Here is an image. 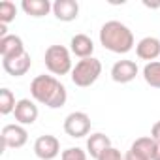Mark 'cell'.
Returning a JSON list of instances; mask_svg holds the SVG:
<instances>
[{"label":"cell","mask_w":160,"mask_h":160,"mask_svg":"<svg viewBox=\"0 0 160 160\" xmlns=\"http://www.w3.org/2000/svg\"><path fill=\"white\" fill-rule=\"evenodd\" d=\"M151 138H152L154 141H160V121H156V122L152 124V128H151Z\"/></svg>","instance_id":"obj_23"},{"label":"cell","mask_w":160,"mask_h":160,"mask_svg":"<svg viewBox=\"0 0 160 160\" xmlns=\"http://www.w3.org/2000/svg\"><path fill=\"white\" fill-rule=\"evenodd\" d=\"M30 96L34 102L49 108V109H58L66 104L68 92L66 87L58 81L55 75H36L30 83Z\"/></svg>","instance_id":"obj_1"},{"label":"cell","mask_w":160,"mask_h":160,"mask_svg":"<svg viewBox=\"0 0 160 160\" xmlns=\"http://www.w3.org/2000/svg\"><path fill=\"white\" fill-rule=\"evenodd\" d=\"M154 149H156V141H154L151 136L138 138V139L130 145V151H134L136 154H139V156L145 158V160H152V156H154Z\"/></svg>","instance_id":"obj_17"},{"label":"cell","mask_w":160,"mask_h":160,"mask_svg":"<svg viewBox=\"0 0 160 160\" xmlns=\"http://www.w3.org/2000/svg\"><path fill=\"white\" fill-rule=\"evenodd\" d=\"M34 154L40 160H55L58 154H62L60 152V141H58V138H55L51 134L40 136L34 141Z\"/></svg>","instance_id":"obj_7"},{"label":"cell","mask_w":160,"mask_h":160,"mask_svg":"<svg viewBox=\"0 0 160 160\" xmlns=\"http://www.w3.org/2000/svg\"><path fill=\"white\" fill-rule=\"evenodd\" d=\"M30 66H32V58H30L28 53H23L21 57H13V58L2 60L4 72H6L8 75H12V77H21V75H25V73L30 70Z\"/></svg>","instance_id":"obj_11"},{"label":"cell","mask_w":160,"mask_h":160,"mask_svg":"<svg viewBox=\"0 0 160 160\" xmlns=\"http://www.w3.org/2000/svg\"><path fill=\"white\" fill-rule=\"evenodd\" d=\"M102 75V62L94 57L91 58H83V60H77L73 70H72V81L75 87H81L87 89L91 85L96 83V79Z\"/></svg>","instance_id":"obj_3"},{"label":"cell","mask_w":160,"mask_h":160,"mask_svg":"<svg viewBox=\"0 0 160 160\" xmlns=\"http://www.w3.org/2000/svg\"><path fill=\"white\" fill-rule=\"evenodd\" d=\"M21 10L30 15V17H45L49 12H53V4L49 0H23L21 2Z\"/></svg>","instance_id":"obj_16"},{"label":"cell","mask_w":160,"mask_h":160,"mask_svg":"<svg viewBox=\"0 0 160 160\" xmlns=\"http://www.w3.org/2000/svg\"><path fill=\"white\" fill-rule=\"evenodd\" d=\"M2 149H21L28 141V132L23 124H6L0 132Z\"/></svg>","instance_id":"obj_6"},{"label":"cell","mask_w":160,"mask_h":160,"mask_svg":"<svg viewBox=\"0 0 160 160\" xmlns=\"http://www.w3.org/2000/svg\"><path fill=\"white\" fill-rule=\"evenodd\" d=\"M136 55L141 60L154 62L160 57V40L154 36H145L136 43Z\"/></svg>","instance_id":"obj_10"},{"label":"cell","mask_w":160,"mask_h":160,"mask_svg":"<svg viewBox=\"0 0 160 160\" xmlns=\"http://www.w3.org/2000/svg\"><path fill=\"white\" fill-rule=\"evenodd\" d=\"M17 15V6L12 0H2L0 2V23L2 25H10Z\"/></svg>","instance_id":"obj_20"},{"label":"cell","mask_w":160,"mask_h":160,"mask_svg":"<svg viewBox=\"0 0 160 160\" xmlns=\"http://www.w3.org/2000/svg\"><path fill=\"white\" fill-rule=\"evenodd\" d=\"M64 132L70 138H73V139L89 136L91 134V117L85 111H72V113H68L66 119H64Z\"/></svg>","instance_id":"obj_5"},{"label":"cell","mask_w":160,"mask_h":160,"mask_svg":"<svg viewBox=\"0 0 160 160\" xmlns=\"http://www.w3.org/2000/svg\"><path fill=\"white\" fill-rule=\"evenodd\" d=\"M152 160H160V141H156V149H154V156Z\"/></svg>","instance_id":"obj_25"},{"label":"cell","mask_w":160,"mask_h":160,"mask_svg":"<svg viewBox=\"0 0 160 160\" xmlns=\"http://www.w3.org/2000/svg\"><path fill=\"white\" fill-rule=\"evenodd\" d=\"M139 73V68L134 60H117L113 66H111V79L115 83H130L136 79V75Z\"/></svg>","instance_id":"obj_8"},{"label":"cell","mask_w":160,"mask_h":160,"mask_svg":"<svg viewBox=\"0 0 160 160\" xmlns=\"http://www.w3.org/2000/svg\"><path fill=\"white\" fill-rule=\"evenodd\" d=\"M25 51V43L17 34H8L4 38H0V55L2 60L6 58H13V57H21Z\"/></svg>","instance_id":"obj_13"},{"label":"cell","mask_w":160,"mask_h":160,"mask_svg":"<svg viewBox=\"0 0 160 160\" xmlns=\"http://www.w3.org/2000/svg\"><path fill=\"white\" fill-rule=\"evenodd\" d=\"M45 68L53 75H66L72 73L73 64H72V51L64 45H49L43 55Z\"/></svg>","instance_id":"obj_4"},{"label":"cell","mask_w":160,"mask_h":160,"mask_svg":"<svg viewBox=\"0 0 160 160\" xmlns=\"http://www.w3.org/2000/svg\"><path fill=\"white\" fill-rule=\"evenodd\" d=\"M109 147H113L111 139L102 132H94V134H91L87 138V154L91 158H94V160H98Z\"/></svg>","instance_id":"obj_14"},{"label":"cell","mask_w":160,"mask_h":160,"mask_svg":"<svg viewBox=\"0 0 160 160\" xmlns=\"http://www.w3.org/2000/svg\"><path fill=\"white\" fill-rule=\"evenodd\" d=\"M100 43L104 45V49L117 53V55H124V53L132 51V47L136 45L132 30L121 21H108L102 25Z\"/></svg>","instance_id":"obj_2"},{"label":"cell","mask_w":160,"mask_h":160,"mask_svg":"<svg viewBox=\"0 0 160 160\" xmlns=\"http://www.w3.org/2000/svg\"><path fill=\"white\" fill-rule=\"evenodd\" d=\"M87 151L79 149V147H68L66 151H62L60 160H87Z\"/></svg>","instance_id":"obj_21"},{"label":"cell","mask_w":160,"mask_h":160,"mask_svg":"<svg viewBox=\"0 0 160 160\" xmlns=\"http://www.w3.org/2000/svg\"><path fill=\"white\" fill-rule=\"evenodd\" d=\"M124 160H145V158H141L139 154H136L134 151H130V149H128V151H126V154H124Z\"/></svg>","instance_id":"obj_24"},{"label":"cell","mask_w":160,"mask_h":160,"mask_svg":"<svg viewBox=\"0 0 160 160\" xmlns=\"http://www.w3.org/2000/svg\"><path fill=\"white\" fill-rule=\"evenodd\" d=\"M53 15L62 23L75 21L79 17V4L75 0H57L53 2Z\"/></svg>","instance_id":"obj_12"},{"label":"cell","mask_w":160,"mask_h":160,"mask_svg":"<svg viewBox=\"0 0 160 160\" xmlns=\"http://www.w3.org/2000/svg\"><path fill=\"white\" fill-rule=\"evenodd\" d=\"M70 51L72 55L79 57V58H91L94 53V42L87 36V34H75L70 40Z\"/></svg>","instance_id":"obj_15"},{"label":"cell","mask_w":160,"mask_h":160,"mask_svg":"<svg viewBox=\"0 0 160 160\" xmlns=\"http://www.w3.org/2000/svg\"><path fill=\"white\" fill-rule=\"evenodd\" d=\"M15 106H17V102H15L13 92L10 89H6V87L0 89V113H2V115H10V113L15 111Z\"/></svg>","instance_id":"obj_19"},{"label":"cell","mask_w":160,"mask_h":160,"mask_svg":"<svg viewBox=\"0 0 160 160\" xmlns=\"http://www.w3.org/2000/svg\"><path fill=\"white\" fill-rule=\"evenodd\" d=\"M38 113L40 111H38V106H36L34 100H30V98L17 100V106H15V111H13L17 124H23V126L34 124L36 119H38Z\"/></svg>","instance_id":"obj_9"},{"label":"cell","mask_w":160,"mask_h":160,"mask_svg":"<svg viewBox=\"0 0 160 160\" xmlns=\"http://www.w3.org/2000/svg\"><path fill=\"white\" fill-rule=\"evenodd\" d=\"M143 73V79L145 83L152 89H160V62L154 60V62H147L141 70Z\"/></svg>","instance_id":"obj_18"},{"label":"cell","mask_w":160,"mask_h":160,"mask_svg":"<svg viewBox=\"0 0 160 160\" xmlns=\"http://www.w3.org/2000/svg\"><path fill=\"white\" fill-rule=\"evenodd\" d=\"M98 160H124V156L121 154V151L119 149H115V147H109Z\"/></svg>","instance_id":"obj_22"}]
</instances>
